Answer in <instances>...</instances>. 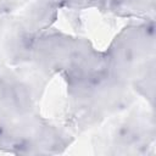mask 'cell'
I'll use <instances>...</instances> for the list:
<instances>
[{
	"instance_id": "6da1fadb",
	"label": "cell",
	"mask_w": 156,
	"mask_h": 156,
	"mask_svg": "<svg viewBox=\"0 0 156 156\" xmlns=\"http://www.w3.org/2000/svg\"><path fill=\"white\" fill-rule=\"evenodd\" d=\"M4 95H5V88H2V87L0 85V99H2Z\"/></svg>"
}]
</instances>
